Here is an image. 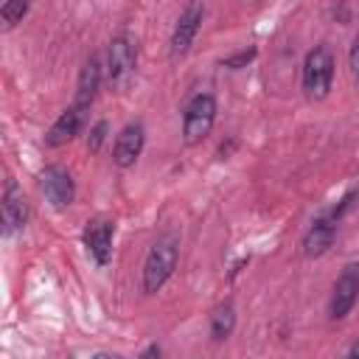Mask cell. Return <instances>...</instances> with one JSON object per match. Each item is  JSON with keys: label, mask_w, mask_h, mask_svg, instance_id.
Masks as SVG:
<instances>
[{"label": "cell", "mask_w": 359, "mask_h": 359, "mask_svg": "<svg viewBox=\"0 0 359 359\" xmlns=\"http://www.w3.org/2000/svg\"><path fill=\"white\" fill-rule=\"evenodd\" d=\"M348 65H351L353 81L359 84V36H356V39H353V45H351V53H348Z\"/></svg>", "instance_id": "ac0fdd59"}, {"label": "cell", "mask_w": 359, "mask_h": 359, "mask_svg": "<svg viewBox=\"0 0 359 359\" xmlns=\"http://www.w3.org/2000/svg\"><path fill=\"white\" fill-rule=\"evenodd\" d=\"M98 87H101V62H98L95 56H90V59L81 65V70H79L76 104H79L81 109H87V107L93 104V98H95Z\"/></svg>", "instance_id": "4fadbf2b"}, {"label": "cell", "mask_w": 359, "mask_h": 359, "mask_svg": "<svg viewBox=\"0 0 359 359\" xmlns=\"http://www.w3.org/2000/svg\"><path fill=\"white\" fill-rule=\"evenodd\" d=\"M202 17H205V3L202 0H188V6L182 8L177 25H174V34H171V59H180L188 53V48L194 45L196 34H199V25H202Z\"/></svg>", "instance_id": "5b68a950"}, {"label": "cell", "mask_w": 359, "mask_h": 359, "mask_svg": "<svg viewBox=\"0 0 359 359\" xmlns=\"http://www.w3.org/2000/svg\"><path fill=\"white\" fill-rule=\"evenodd\" d=\"M348 356H353V359L359 356V342H356V345H351V351H348Z\"/></svg>", "instance_id": "ffe728a7"}, {"label": "cell", "mask_w": 359, "mask_h": 359, "mask_svg": "<svg viewBox=\"0 0 359 359\" xmlns=\"http://www.w3.org/2000/svg\"><path fill=\"white\" fill-rule=\"evenodd\" d=\"M112 236H115V224L104 216H95L84 224V233H81V241L87 247V252L93 255V261L98 266H107L109 264V255H112Z\"/></svg>", "instance_id": "52a82bcc"}, {"label": "cell", "mask_w": 359, "mask_h": 359, "mask_svg": "<svg viewBox=\"0 0 359 359\" xmlns=\"http://www.w3.org/2000/svg\"><path fill=\"white\" fill-rule=\"evenodd\" d=\"M135 45L126 36H115L109 42V53H107V79L109 84H123L132 73H135Z\"/></svg>", "instance_id": "9c48e42d"}, {"label": "cell", "mask_w": 359, "mask_h": 359, "mask_svg": "<svg viewBox=\"0 0 359 359\" xmlns=\"http://www.w3.org/2000/svg\"><path fill=\"white\" fill-rule=\"evenodd\" d=\"M233 328H236V309L233 300H224L210 311V339L224 342L233 334Z\"/></svg>", "instance_id": "5bb4252c"}, {"label": "cell", "mask_w": 359, "mask_h": 359, "mask_svg": "<svg viewBox=\"0 0 359 359\" xmlns=\"http://www.w3.org/2000/svg\"><path fill=\"white\" fill-rule=\"evenodd\" d=\"M252 59H255V48H244V50H238V53H233V56L222 59V67L238 70V67H247V65H250Z\"/></svg>", "instance_id": "2e32d148"}, {"label": "cell", "mask_w": 359, "mask_h": 359, "mask_svg": "<svg viewBox=\"0 0 359 359\" xmlns=\"http://www.w3.org/2000/svg\"><path fill=\"white\" fill-rule=\"evenodd\" d=\"M334 81V53L328 45H314L303 59V93L311 101H323Z\"/></svg>", "instance_id": "6da1fadb"}, {"label": "cell", "mask_w": 359, "mask_h": 359, "mask_svg": "<svg viewBox=\"0 0 359 359\" xmlns=\"http://www.w3.org/2000/svg\"><path fill=\"white\" fill-rule=\"evenodd\" d=\"M143 143H146V129H143V123H140V121L126 123V126L118 132L115 143H112V163H115L118 168L135 165V160H137L140 151H143Z\"/></svg>", "instance_id": "ba28073f"}, {"label": "cell", "mask_w": 359, "mask_h": 359, "mask_svg": "<svg viewBox=\"0 0 359 359\" xmlns=\"http://www.w3.org/2000/svg\"><path fill=\"white\" fill-rule=\"evenodd\" d=\"M28 222V202H25V194L22 188L8 180L6 182V191H3V233L11 236L17 230H22Z\"/></svg>", "instance_id": "30bf717a"}, {"label": "cell", "mask_w": 359, "mask_h": 359, "mask_svg": "<svg viewBox=\"0 0 359 359\" xmlns=\"http://www.w3.org/2000/svg\"><path fill=\"white\" fill-rule=\"evenodd\" d=\"M216 121V98L210 93H196L185 109H182V140L185 146H196L202 143Z\"/></svg>", "instance_id": "7a4b0ae2"}, {"label": "cell", "mask_w": 359, "mask_h": 359, "mask_svg": "<svg viewBox=\"0 0 359 359\" xmlns=\"http://www.w3.org/2000/svg\"><path fill=\"white\" fill-rule=\"evenodd\" d=\"M34 0H3V8H0V20H3V28H14L17 22H22V17L28 14Z\"/></svg>", "instance_id": "9a60e30c"}, {"label": "cell", "mask_w": 359, "mask_h": 359, "mask_svg": "<svg viewBox=\"0 0 359 359\" xmlns=\"http://www.w3.org/2000/svg\"><path fill=\"white\" fill-rule=\"evenodd\" d=\"M39 188H42L45 199H48L56 210L73 205V199H76V182H73L70 171H65L62 165H48V168L39 174Z\"/></svg>", "instance_id": "8992f818"}, {"label": "cell", "mask_w": 359, "mask_h": 359, "mask_svg": "<svg viewBox=\"0 0 359 359\" xmlns=\"http://www.w3.org/2000/svg\"><path fill=\"white\" fill-rule=\"evenodd\" d=\"M81 123H84V109H81L79 104L67 107V109H65V112H62V115L53 121V126L48 129V135H45V143H48L50 149L70 143V140L79 135Z\"/></svg>", "instance_id": "7c38bea8"}, {"label": "cell", "mask_w": 359, "mask_h": 359, "mask_svg": "<svg viewBox=\"0 0 359 359\" xmlns=\"http://www.w3.org/2000/svg\"><path fill=\"white\" fill-rule=\"evenodd\" d=\"M174 266H177V241L171 236H165L151 244V250L143 261V292L154 294L171 278Z\"/></svg>", "instance_id": "3957f363"}, {"label": "cell", "mask_w": 359, "mask_h": 359, "mask_svg": "<svg viewBox=\"0 0 359 359\" xmlns=\"http://www.w3.org/2000/svg\"><path fill=\"white\" fill-rule=\"evenodd\" d=\"M160 353H163V351H160V345H151V348H146L140 356H160Z\"/></svg>", "instance_id": "d6986e66"}, {"label": "cell", "mask_w": 359, "mask_h": 359, "mask_svg": "<svg viewBox=\"0 0 359 359\" xmlns=\"http://www.w3.org/2000/svg\"><path fill=\"white\" fill-rule=\"evenodd\" d=\"M359 300V261L345 264V269L339 272L334 289H331V300H328V317L331 320H345L351 314V309Z\"/></svg>", "instance_id": "277c9868"}, {"label": "cell", "mask_w": 359, "mask_h": 359, "mask_svg": "<svg viewBox=\"0 0 359 359\" xmlns=\"http://www.w3.org/2000/svg\"><path fill=\"white\" fill-rule=\"evenodd\" d=\"M107 132H109V123H107V121H98V123L90 129V135H87V149H90V151H98L101 143L107 140Z\"/></svg>", "instance_id": "e0dca14e"}, {"label": "cell", "mask_w": 359, "mask_h": 359, "mask_svg": "<svg viewBox=\"0 0 359 359\" xmlns=\"http://www.w3.org/2000/svg\"><path fill=\"white\" fill-rule=\"evenodd\" d=\"M337 224H339V219H337L334 213L317 216V219L309 224L306 236H303V255H306V258L323 255V252L331 247L334 236H337Z\"/></svg>", "instance_id": "8fae6325"}]
</instances>
